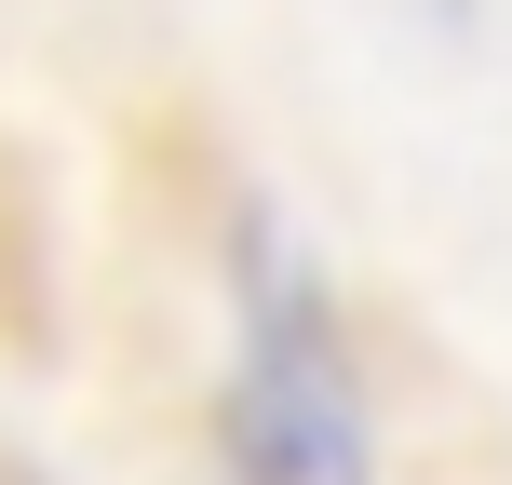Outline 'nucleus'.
<instances>
[{
  "mask_svg": "<svg viewBox=\"0 0 512 485\" xmlns=\"http://www.w3.org/2000/svg\"><path fill=\"white\" fill-rule=\"evenodd\" d=\"M216 472L230 485H378L364 364L310 256L256 216L230 256V378H216Z\"/></svg>",
  "mask_w": 512,
  "mask_h": 485,
  "instance_id": "1",
  "label": "nucleus"
}]
</instances>
